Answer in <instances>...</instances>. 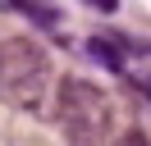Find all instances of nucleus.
<instances>
[{
	"instance_id": "obj_2",
	"label": "nucleus",
	"mask_w": 151,
	"mask_h": 146,
	"mask_svg": "<svg viewBox=\"0 0 151 146\" xmlns=\"http://www.w3.org/2000/svg\"><path fill=\"white\" fill-rule=\"evenodd\" d=\"M60 128L78 146L105 142V132H110V100H105V91L83 82V78H69L60 87Z\"/></svg>"
},
{
	"instance_id": "obj_3",
	"label": "nucleus",
	"mask_w": 151,
	"mask_h": 146,
	"mask_svg": "<svg viewBox=\"0 0 151 146\" xmlns=\"http://www.w3.org/2000/svg\"><path fill=\"white\" fill-rule=\"evenodd\" d=\"M92 55L101 64H110V69H124V55H119V36H114V41H101V36H96L92 41Z\"/></svg>"
},
{
	"instance_id": "obj_4",
	"label": "nucleus",
	"mask_w": 151,
	"mask_h": 146,
	"mask_svg": "<svg viewBox=\"0 0 151 146\" xmlns=\"http://www.w3.org/2000/svg\"><path fill=\"white\" fill-rule=\"evenodd\" d=\"M114 146H151V142H147V137H142V132H124V137H119V142H114Z\"/></svg>"
},
{
	"instance_id": "obj_1",
	"label": "nucleus",
	"mask_w": 151,
	"mask_h": 146,
	"mask_svg": "<svg viewBox=\"0 0 151 146\" xmlns=\"http://www.w3.org/2000/svg\"><path fill=\"white\" fill-rule=\"evenodd\" d=\"M50 87V59L32 36H9L0 46V100L14 110H37Z\"/></svg>"
},
{
	"instance_id": "obj_5",
	"label": "nucleus",
	"mask_w": 151,
	"mask_h": 146,
	"mask_svg": "<svg viewBox=\"0 0 151 146\" xmlns=\"http://www.w3.org/2000/svg\"><path fill=\"white\" fill-rule=\"evenodd\" d=\"M87 5H92V9H105V14H114V5H119V0H87Z\"/></svg>"
}]
</instances>
